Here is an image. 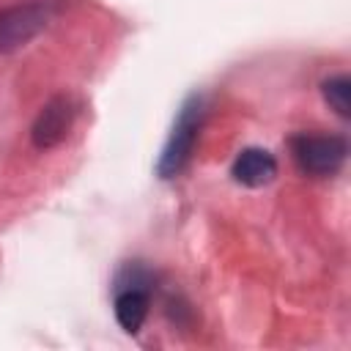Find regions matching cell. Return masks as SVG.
<instances>
[{"instance_id": "5", "label": "cell", "mask_w": 351, "mask_h": 351, "mask_svg": "<svg viewBox=\"0 0 351 351\" xmlns=\"http://www.w3.org/2000/svg\"><path fill=\"white\" fill-rule=\"evenodd\" d=\"M74 101L69 96H52L41 112L36 115L33 121V129H30V140L38 151H47V148H55L58 143L66 140L71 123H74Z\"/></svg>"}, {"instance_id": "1", "label": "cell", "mask_w": 351, "mask_h": 351, "mask_svg": "<svg viewBox=\"0 0 351 351\" xmlns=\"http://www.w3.org/2000/svg\"><path fill=\"white\" fill-rule=\"evenodd\" d=\"M200 123H203V99L197 93H192L181 104L178 118H176V123L170 129V137L162 148V156L156 162L159 178H176L189 165L197 134H200Z\"/></svg>"}, {"instance_id": "2", "label": "cell", "mask_w": 351, "mask_h": 351, "mask_svg": "<svg viewBox=\"0 0 351 351\" xmlns=\"http://www.w3.org/2000/svg\"><path fill=\"white\" fill-rule=\"evenodd\" d=\"M293 165L313 178H326L335 176L346 156H348V143L340 134H318V132H299L288 143Z\"/></svg>"}, {"instance_id": "3", "label": "cell", "mask_w": 351, "mask_h": 351, "mask_svg": "<svg viewBox=\"0 0 351 351\" xmlns=\"http://www.w3.org/2000/svg\"><path fill=\"white\" fill-rule=\"evenodd\" d=\"M115 318L123 332L134 335L148 318L151 307V271L140 263H129L115 282Z\"/></svg>"}, {"instance_id": "4", "label": "cell", "mask_w": 351, "mask_h": 351, "mask_svg": "<svg viewBox=\"0 0 351 351\" xmlns=\"http://www.w3.org/2000/svg\"><path fill=\"white\" fill-rule=\"evenodd\" d=\"M49 11L41 3H16L0 8V52H16L44 33Z\"/></svg>"}, {"instance_id": "7", "label": "cell", "mask_w": 351, "mask_h": 351, "mask_svg": "<svg viewBox=\"0 0 351 351\" xmlns=\"http://www.w3.org/2000/svg\"><path fill=\"white\" fill-rule=\"evenodd\" d=\"M321 93H324V101H326L340 118H348V115H351V80H348L346 74L324 80V82H321Z\"/></svg>"}, {"instance_id": "6", "label": "cell", "mask_w": 351, "mask_h": 351, "mask_svg": "<svg viewBox=\"0 0 351 351\" xmlns=\"http://www.w3.org/2000/svg\"><path fill=\"white\" fill-rule=\"evenodd\" d=\"M230 176H233L236 184L250 186V189L266 186V184H271L274 176H277V159H274V154L266 151V148H244V151H239V156L233 159Z\"/></svg>"}]
</instances>
